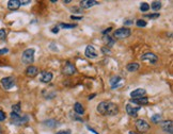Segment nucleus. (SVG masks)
Wrapping results in <instances>:
<instances>
[{"mask_svg":"<svg viewBox=\"0 0 173 134\" xmlns=\"http://www.w3.org/2000/svg\"><path fill=\"white\" fill-rule=\"evenodd\" d=\"M96 111L102 115L114 116L119 113V108L116 103L111 102V101H102V102L98 103Z\"/></svg>","mask_w":173,"mask_h":134,"instance_id":"obj_1","label":"nucleus"},{"mask_svg":"<svg viewBox=\"0 0 173 134\" xmlns=\"http://www.w3.org/2000/svg\"><path fill=\"white\" fill-rule=\"evenodd\" d=\"M11 117V124L15 125V126H23V125L27 124L29 121V117L27 115H24V116H21L18 113H15V112H12L10 114Z\"/></svg>","mask_w":173,"mask_h":134,"instance_id":"obj_2","label":"nucleus"},{"mask_svg":"<svg viewBox=\"0 0 173 134\" xmlns=\"http://www.w3.org/2000/svg\"><path fill=\"white\" fill-rule=\"evenodd\" d=\"M21 61H23V63L27 64V65H30L31 63H33V61H34V49H32V48L26 49L21 54Z\"/></svg>","mask_w":173,"mask_h":134,"instance_id":"obj_3","label":"nucleus"},{"mask_svg":"<svg viewBox=\"0 0 173 134\" xmlns=\"http://www.w3.org/2000/svg\"><path fill=\"white\" fill-rule=\"evenodd\" d=\"M131 34V29L128 28H119L117 31H114L113 33V36H114V39H127L129 37Z\"/></svg>","mask_w":173,"mask_h":134,"instance_id":"obj_4","label":"nucleus"},{"mask_svg":"<svg viewBox=\"0 0 173 134\" xmlns=\"http://www.w3.org/2000/svg\"><path fill=\"white\" fill-rule=\"evenodd\" d=\"M16 83V80H15L14 77H4L1 79V85L4 89H11L13 87Z\"/></svg>","mask_w":173,"mask_h":134,"instance_id":"obj_5","label":"nucleus"},{"mask_svg":"<svg viewBox=\"0 0 173 134\" xmlns=\"http://www.w3.org/2000/svg\"><path fill=\"white\" fill-rule=\"evenodd\" d=\"M136 128H137V130L140 132V133H144V132H148L150 130V125L146 120L144 119H137L136 121Z\"/></svg>","mask_w":173,"mask_h":134,"instance_id":"obj_6","label":"nucleus"},{"mask_svg":"<svg viewBox=\"0 0 173 134\" xmlns=\"http://www.w3.org/2000/svg\"><path fill=\"white\" fill-rule=\"evenodd\" d=\"M85 54L88 59H96V58L98 57V53H97V51L95 50L94 46H92V45L87 46L85 51Z\"/></svg>","mask_w":173,"mask_h":134,"instance_id":"obj_7","label":"nucleus"},{"mask_svg":"<svg viewBox=\"0 0 173 134\" xmlns=\"http://www.w3.org/2000/svg\"><path fill=\"white\" fill-rule=\"evenodd\" d=\"M140 59L142 61H148V62H151L152 64H156L157 61H158V57L152 52H146L144 54H142L141 57H140Z\"/></svg>","mask_w":173,"mask_h":134,"instance_id":"obj_8","label":"nucleus"},{"mask_svg":"<svg viewBox=\"0 0 173 134\" xmlns=\"http://www.w3.org/2000/svg\"><path fill=\"white\" fill-rule=\"evenodd\" d=\"M63 74L66 76H72V74H76V67L71 63V62H66L63 67Z\"/></svg>","mask_w":173,"mask_h":134,"instance_id":"obj_9","label":"nucleus"},{"mask_svg":"<svg viewBox=\"0 0 173 134\" xmlns=\"http://www.w3.org/2000/svg\"><path fill=\"white\" fill-rule=\"evenodd\" d=\"M140 109H141V106H131V103H128L127 106H126V112H127L128 115L131 117H137L138 112L140 111Z\"/></svg>","mask_w":173,"mask_h":134,"instance_id":"obj_10","label":"nucleus"},{"mask_svg":"<svg viewBox=\"0 0 173 134\" xmlns=\"http://www.w3.org/2000/svg\"><path fill=\"white\" fill-rule=\"evenodd\" d=\"M38 74H39V68L36 66L30 65V66H28L27 69H26V76L29 78H34L36 76H38Z\"/></svg>","mask_w":173,"mask_h":134,"instance_id":"obj_11","label":"nucleus"},{"mask_svg":"<svg viewBox=\"0 0 173 134\" xmlns=\"http://www.w3.org/2000/svg\"><path fill=\"white\" fill-rule=\"evenodd\" d=\"M51 80H53V74H51L50 71L44 70L41 72V79H40V81L42 82V83H49Z\"/></svg>","mask_w":173,"mask_h":134,"instance_id":"obj_12","label":"nucleus"},{"mask_svg":"<svg viewBox=\"0 0 173 134\" xmlns=\"http://www.w3.org/2000/svg\"><path fill=\"white\" fill-rule=\"evenodd\" d=\"M161 128L166 133L172 134L173 133V124L171 120H166L161 122Z\"/></svg>","mask_w":173,"mask_h":134,"instance_id":"obj_13","label":"nucleus"},{"mask_svg":"<svg viewBox=\"0 0 173 134\" xmlns=\"http://www.w3.org/2000/svg\"><path fill=\"white\" fill-rule=\"evenodd\" d=\"M96 4H99V2L95 1V0H82V1H80V7H82V9H89L93 5H96Z\"/></svg>","mask_w":173,"mask_h":134,"instance_id":"obj_14","label":"nucleus"},{"mask_svg":"<svg viewBox=\"0 0 173 134\" xmlns=\"http://www.w3.org/2000/svg\"><path fill=\"white\" fill-rule=\"evenodd\" d=\"M21 1L19 0H10L8 1V9L11 11H16L21 7Z\"/></svg>","mask_w":173,"mask_h":134,"instance_id":"obj_15","label":"nucleus"},{"mask_svg":"<svg viewBox=\"0 0 173 134\" xmlns=\"http://www.w3.org/2000/svg\"><path fill=\"white\" fill-rule=\"evenodd\" d=\"M145 89L144 88H137V89H135L133 92L131 93V99H135V98H140V97H143L145 95Z\"/></svg>","mask_w":173,"mask_h":134,"instance_id":"obj_16","label":"nucleus"},{"mask_svg":"<svg viewBox=\"0 0 173 134\" xmlns=\"http://www.w3.org/2000/svg\"><path fill=\"white\" fill-rule=\"evenodd\" d=\"M131 102L134 103V104H139V106H145L148 103V99L146 97H140V98H135L131 99Z\"/></svg>","mask_w":173,"mask_h":134,"instance_id":"obj_17","label":"nucleus"},{"mask_svg":"<svg viewBox=\"0 0 173 134\" xmlns=\"http://www.w3.org/2000/svg\"><path fill=\"white\" fill-rule=\"evenodd\" d=\"M121 80H122V78L119 77V76H114V77L111 78V80H110V83H111V86H112V88H117L120 86V83Z\"/></svg>","mask_w":173,"mask_h":134,"instance_id":"obj_18","label":"nucleus"},{"mask_svg":"<svg viewBox=\"0 0 173 134\" xmlns=\"http://www.w3.org/2000/svg\"><path fill=\"white\" fill-rule=\"evenodd\" d=\"M74 111L77 115H83V113H85V109H83V106H82L79 102H76L74 104Z\"/></svg>","mask_w":173,"mask_h":134,"instance_id":"obj_19","label":"nucleus"},{"mask_svg":"<svg viewBox=\"0 0 173 134\" xmlns=\"http://www.w3.org/2000/svg\"><path fill=\"white\" fill-rule=\"evenodd\" d=\"M139 64L138 63H129L127 64V66H126V69H127L129 72H134V71H137L139 69Z\"/></svg>","mask_w":173,"mask_h":134,"instance_id":"obj_20","label":"nucleus"},{"mask_svg":"<svg viewBox=\"0 0 173 134\" xmlns=\"http://www.w3.org/2000/svg\"><path fill=\"white\" fill-rule=\"evenodd\" d=\"M43 125H45L46 127H48V128H56L57 126H58V122H57V120L55 119H48V120L43 121Z\"/></svg>","mask_w":173,"mask_h":134,"instance_id":"obj_21","label":"nucleus"},{"mask_svg":"<svg viewBox=\"0 0 173 134\" xmlns=\"http://www.w3.org/2000/svg\"><path fill=\"white\" fill-rule=\"evenodd\" d=\"M151 7H152L153 11H159L161 9V2L160 1H153Z\"/></svg>","mask_w":173,"mask_h":134,"instance_id":"obj_22","label":"nucleus"},{"mask_svg":"<svg viewBox=\"0 0 173 134\" xmlns=\"http://www.w3.org/2000/svg\"><path fill=\"white\" fill-rule=\"evenodd\" d=\"M151 121L154 122V124H159V122H161V115L160 114H155V115H153L151 117Z\"/></svg>","mask_w":173,"mask_h":134,"instance_id":"obj_23","label":"nucleus"},{"mask_svg":"<svg viewBox=\"0 0 173 134\" xmlns=\"http://www.w3.org/2000/svg\"><path fill=\"white\" fill-rule=\"evenodd\" d=\"M60 27L63 29H74L77 27V25H75V24H61Z\"/></svg>","mask_w":173,"mask_h":134,"instance_id":"obj_24","label":"nucleus"},{"mask_svg":"<svg viewBox=\"0 0 173 134\" xmlns=\"http://www.w3.org/2000/svg\"><path fill=\"white\" fill-rule=\"evenodd\" d=\"M140 10H141L142 12H146V11L150 10V5H148V3H146V2H142L141 5H140Z\"/></svg>","mask_w":173,"mask_h":134,"instance_id":"obj_25","label":"nucleus"},{"mask_svg":"<svg viewBox=\"0 0 173 134\" xmlns=\"http://www.w3.org/2000/svg\"><path fill=\"white\" fill-rule=\"evenodd\" d=\"M106 37V42H107V47H111L114 44V39H112L111 37H110L109 35L108 36H105Z\"/></svg>","mask_w":173,"mask_h":134,"instance_id":"obj_26","label":"nucleus"},{"mask_svg":"<svg viewBox=\"0 0 173 134\" xmlns=\"http://www.w3.org/2000/svg\"><path fill=\"white\" fill-rule=\"evenodd\" d=\"M136 24H137L138 27H145V26L148 25L146 21L143 20V19H138V20L136 21Z\"/></svg>","mask_w":173,"mask_h":134,"instance_id":"obj_27","label":"nucleus"},{"mask_svg":"<svg viewBox=\"0 0 173 134\" xmlns=\"http://www.w3.org/2000/svg\"><path fill=\"white\" fill-rule=\"evenodd\" d=\"M5 37H7V31L4 29H0V39L3 41L5 39Z\"/></svg>","mask_w":173,"mask_h":134,"instance_id":"obj_28","label":"nucleus"},{"mask_svg":"<svg viewBox=\"0 0 173 134\" xmlns=\"http://www.w3.org/2000/svg\"><path fill=\"white\" fill-rule=\"evenodd\" d=\"M12 112H15V113H19L21 112V104L18 103V104H14V106H12Z\"/></svg>","mask_w":173,"mask_h":134,"instance_id":"obj_29","label":"nucleus"},{"mask_svg":"<svg viewBox=\"0 0 173 134\" xmlns=\"http://www.w3.org/2000/svg\"><path fill=\"white\" fill-rule=\"evenodd\" d=\"M145 17L151 18V19H156V18L159 17V13H154V14H146Z\"/></svg>","mask_w":173,"mask_h":134,"instance_id":"obj_30","label":"nucleus"},{"mask_svg":"<svg viewBox=\"0 0 173 134\" xmlns=\"http://www.w3.org/2000/svg\"><path fill=\"white\" fill-rule=\"evenodd\" d=\"M5 118H7V115H5V113H4L2 110H0V121H3V120H5Z\"/></svg>","mask_w":173,"mask_h":134,"instance_id":"obj_31","label":"nucleus"},{"mask_svg":"<svg viewBox=\"0 0 173 134\" xmlns=\"http://www.w3.org/2000/svg\"><path fill=\"white\" fill-rule=\"evenodd\" d=\"M56 134H72V131L70 129H67V130H61V131H58Z\"/></svg>","mask_w":173,"mask_h":134,"instance_id":"obj_32","label":"nucleus"},{"mask_svg":"<svg viewBox=\"0 0 173 134\" xmlns=\"http://www.w3.org/2000/svg\"><path fill=\"white\" fill-rule=\"evenodd\" d=\"M9 52V49L8 48H3V49H0V55H3L5 53Z\"/></svg>","mask_w":173,"mask_h":134,"instance_id":"obj_33","label":"nucleus"},{"mask_svg":"<svg viewBox=\"0 0 173 134\" xmlns=\"http://www.w3.org/2000/svg\"><path fill=\"white\" fill-rule=\"evenodd\" d=\"M71 18H72V19H75V20H81V19H82L81 16H75V15H72Z\"/></svg>","mask_w":173,"mask_h":134,"instance_id":"obj_34","label":"nucleus"},{"mask_svg":"<svg viewBox=\"0 0 173 134\" xmlns=\"http://www.w3.org/2000/svg\"><path fill=\"white\" fill-rule=\"evenodd\" d=\"M59 30H60V29H59V27H53V30H51V32H53V33H58V32H59Z\"/></svg>","mask_w":173,"mask_h":134,"instance_id":"obj_35","label":"nucleus"},{"mask_svg":"<svg viewBox=\"0 0 173 134\" xmlns=\"http://www.w3.org/2000/svg\"><path fill=\"white\" fill-rule=\"evenodd\" d=\"M102 51H103V53H110V50L108 49V47H107V48H105V47L102 48Z\"/></svg>","mask_w":173,"mask_h":134,"instance_id":"obj_36","label":"nucleus"},{"mask_svg":"<svg viewBox=\"0 0 173 134\" xmlns=\"http://www.w3.org/2000/svg\"><path fill=\"white\" fill-rule=\"evenodd\" d=\"M87 128H88V129H89V130H90V131H91V132H93V133H94V134H99V133H97V132H96V131L94 130V129H92L91 127H89V126H88V127H87Z\"/></svg>","mask_w":173,"mask_h":134,"instance_id":"obj_37","label":"nucleus"},{"mask_svg":"<svg viewBox=\"0 0 173 134\" xmlns=\"http://www.w3.org/2000/svg\"><path fill=\"white\" fill-rule=\"evenodd\" d=\"M131 24H134V21H131V20L124 21V25H131Z\"/></svg>","mask_w":173,"mask_h":134,"instance_id":"obj_38","label":"nucleus"},{"mask_svg":"<svg viewBox=\"0 0 173 134\" xmlns=\"http://www.w3.org/2000/svg\"><path fill=\"white\" fill-rule=\"evenodd\" d=\"M111 29H112V28H108L107 30H105V31L103 32V34H106V33H109V32L111 31Z\"/></svg>","mask_w":173,"mask_h":134,"instance_id":"obj_39","label":"nucleus"},{"mask_svg":"<svg viewBox=\"0 0 173 134\" xmlns=\"http://www.w3.org/2000/svg\"><path fill=\"white\" fill-rule=\"evenodd\" d=\"M95 96H96V94H92V95H90V96H89V100H91V99H93V98H94V97H95Z\"/></svg>","mask_w":173,"mask_h":134,"instance_id":"obj_40","label":"nucleus"},{"mask_svg":"<svg viewBox=\"0 0 173 134\" xmlns=\"http://www.w3.org/2000/svg\"><path fill=\"white\" fill-rule=\"evenodd\" d=\"M28 3H30V1H21V4H28Z\"/></svg>","mask_w":173,"mask_h":134,"instance_id":"obj_41","label":"nucleus"},{"mask_svg":"<svg viewBox=\"0 0 173 134\" xmlns=\"http://www.w3.org/2000/svg\"><path fill=\"white\" fill-rule=\"evenodd\" d=\"M70 2H71V0H66V1H65V0H64V1H63V3H65V4L70 3Z\"/></svg>","mask_w":173,"mask_h":134,"instance_id":"obj_42","label":"nucleus"},{"mask_svg":"<svg viewBox=\"0 0 173 134\" xmlns=\"http://www.w3.org/2000/svg\"><path fill=\"white\" fill-rule=\"evenodd\" d=\"M129 134H141V133H137V132H134V131H131Z\"/></svg>","mask_w":173,"mask_h":134,"instance_id":"obj_43","label":"nucleus"},{"mask_svg":"<svg viewBox=\"0 0 173 134\" xmlns=\"http://www.w3.org/2000/svg\"><path fill=\"white\" fill-rule=\"evenodd\" d=\"M0 134H2V128H1V126H0Z\"/></svg>","mask_w":173,"mask_h":134,"instance_id":"obj_44","label":"nucleus"}]
</instances>
